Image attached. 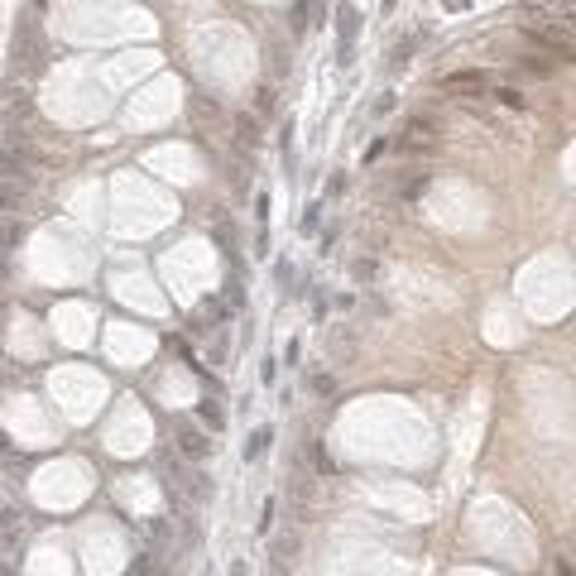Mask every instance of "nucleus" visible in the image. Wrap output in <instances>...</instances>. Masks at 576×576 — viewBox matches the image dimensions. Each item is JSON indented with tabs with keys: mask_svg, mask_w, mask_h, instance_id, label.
<instances>
[{
	"mask_svg": "<svg viewBox=\"0 0 576 576\" xmlns=\"http://www.w3.org/2000/svg\"><path fill=\"white\" fill-rule=\"evenodd\" d=\"M20 192H25V183H15V178H0V207L10 212V207H20Z\"/></svg>",
	"mask_w": 576,
	"mask_h": 576,
	"instance_id": "nucleus-9",
	"label": "nucleus"
},
{
	"mask_svg": "<svg viewBox=\"0 0 576 576\" xmlns=\"http://www.w3.org/2000/svg\"><path fill=\"white\" fill-rule=\"evenodd\" d=\"M202 418L212 423V433H221V428H226V409H221L217 399H202Z\"/></svg>",
	"mask_w": 576,
	"mask_h": 576,
	"instance_id": "nucleus-10",
	"label": "nucleus"
},
{
	"mask_svg": "<svg viewBox=\"0 0 576 576\" xmlns=\"http://www.w3.org/2000/svg\"><path fill=\"white\" fill-rule=\"evenodd\" d=\"M293 552H298V538H279V543H274V567H288V562H293Z\"/></svg>",
	"mask_w": 576,
	"mask_h": 576,
	"instance_id": "nucleus-12",
	"label": "nucleus"
},
{
	"mask_svg": "<svg viewBox=\"0 0 576 576\" xmlns=\"http://www.w3.org/2000/svg\"><path fill=\"white\" fill-rule=\"evenodd\" d=\"M307 456H312V471H317V475H336V461H331L317 442H307Z\"/></svg>",
	"mask_w": 576,
	"mask_h": 576,
	"instance_id": "nucleus-8",
	"label": "nucleus"
},
{
	"mask_svg": "<svg viewBox=\"0 0 576 576\" xmlns=\"http://www.w3.org/2000/svg\"><path fill=\"white\" fill-rule=\"evenodd\" d=\"M494 96H499V106H509V110H523V91H514V87H499Z\"/></svg>",
	"mask_w": 576,
	"mask_h": 576,
	"instance_id": "nucleus-14",
	"label": "nucleus"
},
{
	"mask_svg": "<svg viewBox=\"0 0 576 576\" xmlns=\"http://www.w3.org/2000/svg\"><path fill=\"white\" fill-rule=\"evenodd\" d=\"M269 442H274V433H269V428H260V433L245 442V461H250V456H264V447H269Z\"/></svg>",
	"mask_w": 576,
	"mask_h": 576,
	"instance_id": "nucleus-11",
	"label": "nucleus"
},
{
	"mask_svg": "<svg viewBox=\"0 0 576 576\" xmlns=\"http://www.w3.org/2000/svg\"><path fill=\"white\" fill-rule=\"evenodd\" d=\"M433 144H437V125H433V120H409V125H404L399 149H418V154H423V149H433Z\"/></svg>",
	"mask_w": 576,
	"mask_h": 576,
	"instance_id": "nucleus-4",
	"label": "nucleus"
},
{
	"mask_svg": "<svg viewBox=\"0 0 576 576\" xmlns=\"http://www.w3.org/2000/svg\"><path fill=\"white\" fill-rule=\"evenodd\" d=\"M5 283H10V264L0 260V288H5Z\"/></svg>",
	"mask_w": 576,
	"mask_h": 576,
	"instance_id": "nucleus-19",
	"label": "nucleus"
},
{
	"mask_svg": "<svg viewBox=\"0 0 576 576\" xmlns=\"http://www.w3.org/2000/svg\"><path fill=\"white\" fill-rule=\"evenodd\" d=\"M341 63H351V44H356V29H360V15H356V5H341Z\"/></svg>",
	"mask_w": 576,
	"mask_h": 576,
	"instance_id": "nucleus-5",
	"label": "nucleus"
},
{
	"mask_svg": "<svg viewBox=\"0 0 576 576\" xmlns=\"http://www.w3.org/2000/svg\"><path fill=\"white\" fill-rule=\"evenodd\" d=\"M447 10H471V0H447Z\"/></svg>",
	"mask_w": 576,
	"mask_h": 576,
	"instance_id": "nucleus-18",
	"label": "nucleus"
},
{
	"mask_svg": "<svg viewBox=\"0 0 576 576\" xmlns=\"http://www.w3.org/2000/svg\"><path fill=\"white\" fill-rule=\"evenodd\" d=\"M322 351H327L331 365H351V360H356V331L351 327H331L327 336H322Z\"/></svg>",
	"mask_w": 576,
	"mask_h": 576,
	"instance_id": "nucleus-2",
	"label": "nucleus"
},
{
	"mask_svg": "<svg viewBox=\"0 0 576 576\" xmlns=\"http://www.w3.org/2000/svg\"><path fill=\"white\" fill-rule=\"evenodd\" d=\"M307 384H312V394H322V399H327V394H336V380H331L327 370H317V375H312Z\"/></svg>",
	"mask_w": 576,
	"mask_h": 576,
	"instance_id": "nucleus-13",
	"label": "nucleus"
},
{
	"mask_svg": "<svg viewBox=\"0 0 576 576\" xmlns=\"http://www.w3.org/2000/svg\"><path fill=\"white\" fill-rule=\"evenodd\" d=\"M159 480H164V494H168V504H173L178 514H192V509L207 504V494H212V480H207L202 471L178 466L173 452H159Z\"/></svg>",
	"mask_w": 576,
	"mask_h": 576,
	"instance_id": "nucleus-1",
	"label": "nucleus"
},
{
	"mask_svg": "<svg viewBox=\"0 0 576 576\" xmlns=\"http://www.w3.org/2000/svg\"><path fill=\"white\" fill-rule=\"evenodd\" d=\"M255 217H260V226H264V221H269V197H264V192H260V197H255Z\"/></svg>",
	"mask_w": 576,
	"mask_h": 576,
	"instance_id": "nucleus-17",
	"label": "nucleus"
},
{
	"mask_svg": "<svg viewBox=\"0 0 576 576\" xmlns=\"http://www.w3.org/2000/svg\"><path fill=\"white\" fill-rule=\"evenodd\" d=\"M212 236H217V245L226 250V255H236V231H231L226 212H212Z\"/></svg>",
	"mask_w": 576,
	"mask_h": 576,
	"instance_id": "nucleus-7",
	"label": "nucleus"
},
{
	"mask_svg": "<svg viewBox=\"0 0 576 576\" xmlns=\"http://www.w3.org/2000/svg\"><path fill=\"white\" fill-rule=\"evenodd\" d=\"M212 447H217V442L207 437V433H197V428H188V423L178 428V456H188V461H207V456H212Z\"/></svg>",
	"mask_w": 576,
	"mask_h": 576,
	"instance_id": "nucleus-3",
	"label": "nucleus"
},
{
	"mask_svg": "<svg viewBox=\"0 0 576 576\" xmlns=\"http://www.w3.org/2000/svg\"><path fill=\"white\" fill-rule=\"evenodd\" d=\"M10 245H20V226L15 221H0V250H10Z\"/></svg>",
	"mask_w": 576,
	"mask_h": 576,
	"instance_id": "nucleus-15",
	"label": "nucleus"
},
{
	"mask_svg": "<svg viewBox=\"0 0 576 576\" xmlns=\"http://www.w3.org/2000/svg\"><path fill=\"white\" fill-rule=\"evenodd\" d=\"M447 91H485V72H452V77H442Z\"/></svg>",
	"mask_w": 576,
	"mask_h": 576,
	"instance_id": "nucleus-6",
	"label": "nucleus"
},
{
	"mask_svg": "<svg viewBox=\"0 0 576 576\" xmlns=\"http://www.w3.org/2000/svg\"><path fill=\"white\" fill-rule=\"evenodd\" d=\"M356 279L360 283H370V279H375V260H356Z\"/></svg>",
	"mask_w": 576,
	"mask_h": 576,
	"instance_id": "nucleus-16",
	"label": "nucleus"
}]
</instances>
